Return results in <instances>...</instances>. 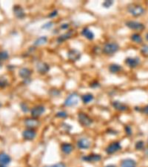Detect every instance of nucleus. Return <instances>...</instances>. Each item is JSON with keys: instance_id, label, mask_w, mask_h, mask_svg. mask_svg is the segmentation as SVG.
I'll return each instance as SVG.
<instances>
[{"instance_id": "obj_1", "label": "nucleus", "mask_w": 148, "mask_h": 167, "mask_svg": "<svg viewBox=\"0 0 148 167\" xmlns=\"http://www.w3.org/2000/svg\"><path fill=\"white\" fill-rule=\"evenodd\" d=\"M128 11L133 17H138L144 14V9L141 5L136 4H131L128 5Z\"/></svg>"}, {"instance_id": "obj_2", "label": "nucleus", "mask_w": 148, "mask_h": 167, "mask_svg": "<svg viewBox=\"0 0 148 167\" xmlns=\"http://www.w3.org/2000/svg\"><path fill=\"white\" fill-rule=\"evenodd\" d=\"M119 50V45L117 42H107L103 47V52L106 55H113Z\"/></svg>"}, {"instance_id": "obj_3", "label": "nucleus", "mask_w": 148, "mask_h": 167, "mask_svg": "<svg viewBox=\"0 0 148 167\" xmlns=\"http://www.w3.org/2000/svg\"><path fill=\"white\" fill-rule=\"evenodd\" d=\"M79 102V96L77 93H72L70 94L68 97L66 98L64 100V105L68 107H71V106H75Z\"/></svg>"}, {"instance_id": "obj_4", "label": "nucleus", "mask_w": 148, "mask_h": 167, "mask_svg": "<svg viewBox=\"0 0 148 167\" xmlns=\"http://www.w3.org/2000/svg\"><path fill=\"white\" fill-rule=\"evenodd\" d=\"M78 120H79V123L82 126H84V127L90 126L93 123L92 118H90L87 115L83 112L79 113V115H78Z\"/></svg>"}, {"instance_id": "obj_5", "label": "nucleus", "mask_w": 148, "mask_h": 167, "mask_svg": "<svg viewBox=\"0 0 148 167\" xmlns=\"http://www.w3.org/2000/svg\"><path fill=\"white\" fill-rule=\"evenodd\" d=\"M125 25L126 26L128 27L130 29H132V30L141 31V30H143L145 28L144 24L139 23V22H136V21H128V22H126Z\"/></svg>"}, {"instance_id": "obj_6", "label": "nucleus", "mask_w": 148, "mask_h": 167, "mask_svg": "<svg viewBox=\"0 0 148 167\" xmlns=\"http://www.w3.org/2000/svg\"><path fill=\"white\" fill-rule=\"evenodd\" d=\"M82 57V53L77 49H70L68 52V58L71 62H77Z\"/></svg>"}, {"instance_id": "obj_7", "label": "nucleus", "mask_w": 148, "mask_h": 167, "mask_svg": "<svg viewBox=\"0 0 148 167\" xmlns=\"http://www.w3.org/2000/svg\"><path fill=\"white\" fill-rule=\"evenodd\" d=\"M121 148H122V146L119 142H112L107 146L105 152L107 154H112L120 150Z\"/></svg>"}, {"instance_id": "obj_8", "label": "nucleus", "mask_w": 148, "mask_h": 167, "mask_svg": "<svg viewBox=\"0 0 148 167\" xmlns=\"http://www.w3.org/2000/svg\"><path fill=\"white\" fill-rule=\"evenodd\" d=\"M125 64L130 68H135L139 66L140 63V59L139 57H128L124 61Z\"/></svg>"}, {"instance_id": "obj_9", "label": "nucleus", "mask_w": 148, "mask_h": 167, "mask_svg": "<svg viewBox=\"0 0 148 167\" xmlns=\"http://www.w3.org/2000/svg\"><path fill=\"white\" fill-rule=\"evenodd\" d=\"M36 70L41 74H45L50 71V66L47 63L44 62H38L36 65Z\"/></svg>"}, {"instance_id": "obj_10", "label": "nucleus", "mask_w": 148, "mask_h": 167, "mask_svg": "<svg viewBox=\"0 0 148 167\" xmlns=\"http://www.w3.org/2000/svg\"><path fill=\"white\" fill-rule=\"evenodd\" d=\"M82 160L84 162H88V163H96V162L100 161L101 160V156L98 154H91L89 155H86L82 157Z\"/></svg>"}, {"instance_id": "obj_11", "label": "nucleus", "mask_w": 148, "mask_h": 167, "mask_svg": "<svg viewBox=\"0 0 148 167\" xmlns=\"http://www.w3.org/2000/svg\"><path fill=\"white\" fill-rule=\"evenodd\" d=\"M45 111V108L43 105H37L33 108L31 110V116L34 118H38L40 116L43 115L44 112Z\"/></svg>"}, {"instance_id": "obj_12", "label": "nucleus", "mask_w": 148, "mask_h": 167, "mask_svg": "<svg viewBox=\"0 0 148 167\" xmlns=\"http://www.w3.org/2000/svg\"><path fill=\"white\" fill-rule=\"evenodd\" d=\"M24 123L28 129H34L35 128L39 126L40 123L36 118H34V117H32V118L25 119V120H24Z\"/></svg>"}, {"instance_id": "obj_13", "label": "nucleus", "mask_w": 148, "mask_h": 167, "mask_svg": "<svg viewBox=\"0 0 148 167\" xmlns=\"http://www.w3.org/2000/svg\"><path fill=\"white\" fill-rule=\"evenodd\" d=\"M22 136L24 140H34L36 136V132L34 129H28L24 130L22 133Z\"/></svg>"}, {"instance_id": "obj_14", "label": "nucleus", "mask_w": 148, "mask_h": 167, "mask_svg": "<svg viewBox=\"0 0 148 167\" xmlns=\"http://www.w3.org/2000/svg\"><path fill=\"white\" fill-rule=\"evenodd\" d=\"M77 146L80 149H87L90 147L91 143L87 138H81L77 141Z\"/></svg>"}, {"instance_id": "obj_15", "label": "nucleus", "mask_w": 148, "mask_h": 167, "mask_svg": "<svg viewBox=\"0 0 148 167\" xmlns=\"http://www.w3.org/2000/svg\"><path fill=\"white\" fill-rule=\"evenodd\" d=\"M13 13H14V15L16 16V18L18 19H24V17H25V13H24V11L20 5H14L13 8Z\"/></svg>"}, {"instance_id": "obj_16", "label": "nucleus", "mask_w": 148, "mask_h": 167, "mask_svg": "<svg viewBox=\"0 0 148 167\" xmlns=\"http://www.w3.org/2000/svg\"><path fill=\"white\" fill-rule=\"evenodd\" d=\"M31 74H32V72H31L29 68H21L19 72V77H21L22 78H23V79L24 80L29 79L30 76H31Z\"/></svg>"}, {"instance_id": "obj_17", "label": "nucleus", "mask_w": 148, "mask_h": 167, "mask_svg": "<svg viewBox=\"0 0 148 167\" xmlns=\"http://www.w3.org/2000/svg\"><path fill=\"white\" fill-rule=\"evenodd\" d=\"M112 105L115 109L120 111H124L126 110H128V107L125 104L122 103L119 101H113L112 103Z\"/></svg>"}, {"instance_id": "obj_18", "label": "nucleus", "mask_w": 148, "mask_h": 167, "mask_svg": "<svg viewBox=\"0 0 148 167\" xmlns=\"http://www.w3.org/2000/svg\"><path fill=\"white\" fill-rule=\"evenodd\" d=\"M11 158L8 154H5L4 152L0 153V164L2 166H6L11 163Z\"/></svg>"}, {"instance_id": "obj_19", "label": "nucleus", "mask_w": 148, "mask_h": 167, "mask_svg": "<svg viewBox=\"0 0 148 167\" xmlns=\"http://www.w3.org/2000/svg\"><path fill=\"white\" fill-rule=\"evenodd\" d=\"M82 34L86 39H87L89 40H93L94 39V37H95L93 32L92 30H90L88 28H83L82 30Z\"/></svg>"}, {"instance_id": "obj_20", "label": "nucleus", "mask_w": 148, "mask_h": 167, "mask_svg": "<svg viewBox=\"0 0 148 167\" xmlns=\"http://www.w3.org/2000/svg\"><path fill=\"white\" fill-rule=\"evenodd\" d=\"M136 160L130 158L123 160L121 163V167H136Z\"/></svg>"}, {"instance_id": "obj_21", "label": "nucleus", "mask_w": 148, "mask_h": 167, "mask_svg": "<svg viewBox=\"0 0 148 167\" xmlns=\"http://www.w3.org/2000/svg\"><path fill=\"white\" fill-rule=\"evenodd\" d=\"M61 149L64 154H70L73 150V147L70 143H64L63 144H62L61 146Z\"/></svg>"}, {"instance_id": "obj_22", "label": "nucleus", "mask_w": 148, "mask_h": 167, "mask_svg": "<svg viewBox=\"0 0 148 167\" xmlns=\"http://www.w3.org/2000/svg\"><path fill=\"white\" fill-rule=\"evenodd\" d=\"M122 70V67L118 64L112 63L109 66V72L111 74H118Z\"/></svg>"}, {"instance_id": "obj_23", "label": "nucleus", "mask_w": 148, "mask_h": 167, "mask_svg": "<svg viewBox=\"0 0 148 167\" xmlns=\"http://www.w3.org/2000/svg\"><path fill=\"white\" fill-rule=\"evenodd\" d=\"M72 34H73V32L69 31L68 33H65V34H62L60 36H59L57 38V42L58 43H62L64 41H66V40H69L70 38L72 36Z\"/></svg>"}, {"instance_id": "obj_24", "label": "nucleus", "mask_w": 148, "mask_h": 167, "mask_svg": "<svg viewBox=\"0 0 148 167\" xmlns=\"http://www.w3.org/2000/svg\"><path fill=\"white\" fill-rule=\"evenodd\" d=\"M94 99V97L92 94H90V93H88V94H85L84 95H82V100L84 103V104H88L90 103V102H92Z\"/></svg>"}, {"instance_id": "obj_25", "label": "nucleus", "mask_w": 148, "mask_h": 167, "mask_svg": "<svg viewBox=\"0 0 148 167\" xmlns=\"http://www.w3.org/2000/svg\"><path fill=\"white\" fill-rule=\"evenodd\" d=\"M47 42V37L45 36H40V37L37 38L35 42H34V45H36V46H41V45H45L46 42Z\"/></svg>"}, {"instance_id": "obj_26", "label": "nucleus", "mask_w": 148, "mask_h": 167, "mask_svg": "<svg viewBox=\"0 0 148 167\" xmlns=\"http://www.w3.org/2000/svg\"><path fill=\"white\" fill-rule=\"evenodd\" d=\"M131 40L133 42H136V43H137V44L141 43V42H143L142 37H141V36L140 34H132Z\"/></svg>"}, {"instance_id": "obj_27", "label": "nucleus", "mask_w": 148, "mask_h": 167, "mask_svg": "<svg viewBox=\"0 0 148 167\" xmlns=\"http://www.w3.org/2000/svg\"><path fill=\"white\" fill-rule=\"evenodd\" d=\"M140 51L143 56L148 57V45H143L141 48Z\"/></svg>"}, {"instance_id": "obj_28", "label": "nucleus", "mask_w": 148, "mask_h": 167, "mask_svg": "<svg viewBox=\"0 0 148 167\" xmlns=\"http://www.w3.org/2000/svg\"><path fill=\"white\" fill-rule=\"evenodd\" d=\"M8 57H9V54H8V53L7 51H0V61L8 60Z\"/></svg>"}, {"instance_id": "obj_29", "label": "nucleus", "mask_w": 148, "mask_h": 167, "mask_svg": "<svg viewBox=\"0 0 148 167\" xmlns=\"http://www.w3.org/2000/svg\"><path fill=\"white\" fill-rule=\"evenodd\" d=\"M8 83V80L6 79L5 77H0V88H5L6 87Z\"/></svg>"}, {"instance_id": "obj_30", "label": "nucleus", "mask_w": 148, "mask_h": 167, "mask_svg": "<svg viewBox=\"0 0 148 167\" xmlns=\"http://www.w3.org/2000/svg\"><path fill=\"white\" fill-rule=\"evenodd\" d=\"M144 147V143L142 140H139L136 142L135 145V148L136 150H142Z\"/></svg>"}, {"instance_id": "obj_31", "label": "nucleus", "mask_w": 148, "mask_h": 167, "mask_svg": "<svg viewBox=\"0 0 148 167\" xmlns=\"http://www.w3.org/2000/svg\"><path fill=\"white\" fill-rule=\"evenodd\" d=\"M112 5H113V1H111V0H107V1H105V2L102 3V6H103V8H111Z\"/></svg>"}, {"instance_id": "obj_32", "label": "nucleus", "mask_w": 148, "mask_h": 167, "mask_svg": "<svg viewBox=\"0 0 148 167\" xmlns=\"http://www.w3.org/2000/svg\"><path fill=\"white\" fill-rule=\"evenodd\" d=\"M56 116L57 117H59V118H66V117H68V114H67L66 111H61L56 113Z\"/></svg>"}, {"instance_id": "obj_33", "label": "nucleus", "mask_w": 148, "mask_h": 167, "mask_svg": "<svg viewBox=\"0 0 148 167\" xmlns=\"http://www.w3.org/2000/svg\"><path fill=\"white\" fill-rule=\"evenodd\" d=\"M53 26V22H48V23L44 24L41 26V28L42 29H51V28H52Z\"/></svg>"}, {"instance_id": "obj_34", "label": "nucleus", "mask_w": 148, "mask_h": 167, "mask_svg": "<svg viewBox=\"0 0 148 167\" xmlns=\"http://www.w3.org/2000/svg\"><path fill=\"white\" fill-rule=\"evenodd\" d=\"M45 167H67V166L64 163H56V164H53V165L46 166Z\"/></svg>"}, {"instance_id": "obj_35", "label": "nucleus", "mask_w": 148, "mask_h": 167, "mask_svg": "<svg viewBox=\"0 0 148 167\" xmlns=\"http://www.w3.org/2000/svg\"><path fill=\"white\" fill-rule=\"evenodd\" d=\"M21 109L24 112H28L29 111V108H28V105H27L26 103H22L20 105Z\"/></svg>"}, {"instance_id": "obj_36", "label": "nucleus", "mask_w": 148, "mask_h": 167, "mask_svg": "<svg viewBox=\"0 0 148 167\" xmlns=\"http://www.w3.org/2000/svg\"><path fill=\"white\" fill-rule=\"evenodd\" d=\"M124 130H125L126 134L128 135V136H130L132 135V129L130 128V126H126L124 127Z\"/></svg>"}, {"instance_id": "obj_37", "label": "nucleus", "mask_w": 148, "mask_h": 167, "mask_svg": "<svg viewBox=\"0 0 148 167\" xmlns=\"http://www.w3.org/2000/svg\"><path fill=\"white\" fill-rule=\"evenodd\" d=\"M140 111H141V112H142L143 114H144V115H148V105H146L145 107L143 108V109H141Z\"/></svg>"}, {"instance_id": "obj_38", "label": "nucleus", "mask_w": 148, "mask_h": 167, "mask_svg": "<svg viewBox=\"0 0 148 167\" xmlns=\"http://www.w3.org/2000/svg\"><path fill=\"white\" fill-rule=\"evenodd\" d=\"M99 86L100 84L99 83H98V82H93V83H92L91 85H90V87H91V88H97V87Z\"/></svg>"}, {"instance_id": "obj_39", "label": "nucleus", "mask_w": 148, "mask_h": 167, "mask_svg": "<svg viewBox=\"0 0 148 167\" xmlns=\"http://www.w3.org/2000/svg\"><path fill=\"white\" fill-rule=\"evenodd\" d=\"M58 15V11H53L52 13H51L48 15V17H51V18H53V17H55L56 16Z\"/></svg>"}, {"instance_id": "obj_40", "label": "nucleus", "mask_w": 148, "mask_h": 167, "mask_svg": "<svg viewBox=\"0 0 148 167\" xmlns=\"http://www.w3.org/2000/svg\"><path fill=\"white\" fill-rule=\"evenodd\" d=\"M60 28H62V29H63V30L68 29V28H69V24H68V23H64V24H62V25L60 26Z\"/></svg>"}, {"instance_id": "obj_41", "label": "nucleus", "mask_w": 148, "mask_h": 167, "mask_svg": "<svg viewBox=\"0 0 148 167\" xmlns=\"http://www.w3.org/2000/svg\"><path fill=\"white\" fill-rule=\"evenodd\" d=\"M105 167H116L115 165H112V164H110V165H107Z\"/></svg>"}, {"instance_id": "obj_42", "label": "nucleus", "mask_w": 148, "mask_h": 167, "mask_svg": "<svg viewBox=\"0 0 148 167\" xmlns=\"http://www.w3.org/2000/svg\"><path fill=\"white\" fill-rule=\"evenodd\" d=\"M144 154H146L147 157H148V149H146V150H145V152H144Z\"/></svg>"}, {"instance_id": "obj_43", "label": "nucleus", "mask_w": 148, "mask_h": 167, "mask_svg": "<svg viewBox=\"0 0 148 167\" xmlns=\"http://www.w3.org/2000/svg\"><path fill=\"white\" fill-rule=\"evenodd\" d=\"M146 39L148 40V34H146Z\"/></svg>"}, {"instance_id": "obj_44", "label": "nucleus", "mask_w": 148, "mask_h": 167, "mask_svg": "<svg viewBox=\"0 0 148 167\" xmlns=\"http://www.w3.org/2000/svg\"><path fill=\"white\" fill-rule=\"evenodd\" d=\"M2 67V63H1V61H0V68Z\"/></svg>"}, {"instance_id": "obj_45", "label": "nucleus", "mask_w": 148, "mask_h": 167, "mask_svg": "<svg viewBox=\"0 0 148 167\" xmlns=\"http://www.w3.org/2000/svg\"></svg>"}]
</instances>
